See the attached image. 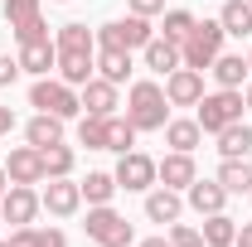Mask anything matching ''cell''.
Listing matches in <instances>:
<instances>
[{"instance_id": "obj_26", "label": "cell", "mask_w": 252, "mask_h": 247, "mask_svg": "<svg viewBox=\"0 0 252 247\" xmlns=\"http://www.w3.org/2000/svg\"><path fill=\"white\" fill-rule=\"evenodd\" d=\"M97 78H107V83L122 88L126 78H131V54H122V49H97Z\"/></svg>"}, {"instance_id": "obj_39", "label": "cell", "mask_w": 252, "mask_h": 247, "mask_svg": "<svg viewBox=\"0 0 252 247\" xmlns=\"http://www.w3.org/2000/svg\"><path fill=\"white\" fill-rule=\"evenodd\" d=\"M10 131H15V112L0 102V136H10Z\"/></svg>"}, {"instance_id": "obj_20", "label": "cell", "mask_w": 252, "mask_h": 247, "mask_svg": "<svg viewBox=\"0 0 252 247\" xmlns=\"http://www.w3.org/2000/svg\"><path fill=\"white\" fill-rule=\"evenodd\" d=\"M25 141H30L34 151H49V146H59V141H63V117H49V112L30 117V126H25Z\"/></svg>"}, {"instance_id": "obj_28", "label": "cell", "mask_w": 252, "mask_h": 247, "mask_svg": "<svg viewBox=\"0 0 252 247\" xmlns=\"http://www.w3.org/2000/svg\"><path fill=\"white\" fill-rule=\"evenodd\" d=\"M214 180H219L228 194H252V165L248 160H223Z\"/></svg>"}, {"instance_id": "obj_47", "label": "cell", "mask_w": 252, "mask_h": 247, "mask_svg": "<svg viewBox=\"0 0 252 247\" xmlns=\"http://www.w3.org/2000/svg\"><path fill=\"white\" fill-rule=\"evenodd\" d=\"M248 199H252V194H248Z\"/></svg>"}, {"instance_id": "obj_6", "label": "cell", "mask_w": 252, "mask_h": 247, "mask_svg": "<svg viewBox=\"0 0 252 247\" xmlns=\"http://www.w3.org/2000/svg\"><path fill=\"white\" fill-rule=\"evenodd\" d=\"M151 39H156L151 20L126 15V20H112V25H102V30H97V49H122V54H131V49H146Z\"/></svg>"}, {"instance_id": "obj_8", "label": "cell", "mask_w": 252, "mask_h": 247, "mask_svg": "<svg viewBox=\"0 0 252 247\" xmlns=\"http://www.w3.org/2000/svg\"><path fill=\"white\" fill-rule=\"evenodd\" d=\"M117 189H131V194H146V189H156V160L151 155H141V151H126L122 160H117Z\"/></svg>"}, {"instance_id": "obj_2", "label": "cell", "mask_w": 252, "mask_h": 247, "mask_svg": "<svg viewBox=\"0 0 252 247\" xmlns=\"http://www.w3.org/2000/svg\"><path fill=\"white\" fill-rule=\"evenodd\" d=\"M243 112H248V102H243V88H219V93H204L199 97V131L204 136H219L223 126L243 122Z\"/></svg>"}, {"instance_id": "obj_25", "label": "cell", "mask_w": 252, "mask_h": 247, "mask_svg": "<svg viewBox=\"0 0 252 247\" xmlns=\"http://www.w3.org/2000/svg\"><path fill=\"white\" fill-rule=\"evenodd\" d=\"M219 25H223V34H233V39H248L252 34V5L248 0H228L219 10Z\"/></svg>"}, {"instance_id": "obj_36", "label": "cell", "mask_w": 252, "mask_h": 247, "mask_svg": "<svg viewBox=\"0 0 252 247\" xmlns=\"http://www.w3.org/2000/svg\"><path fill=\"white\" fill-rule=\"evenodd\" d=\"M34 247H68V238L59 228H34Z\"/></svg>"}, {"instance_id": "obj_9", "label": "cell", "mask_w": 252, "mask_h": 247, "mask_svg": "<svg viewBox=\"0 0 252 247\" xmlns=\"http://www.w3.org/2000/svg\"><path fill=\"white\" fill-rule=\"evenodd\" d=\"M0 209H5V223H15V228H30L39 209H44V199H39V189L34 185H10L0 194Z\"/></svg>"}, {"instance_id": "obj_34", "label": "cell", "mask_w": 252, "mask_h": 247, "mask_svg": "<svg viewBox=\"0 0 252 247\" xmlns=\"http://www.w3.org/2000/svg\"><path fill=\"white\" fill-rule=\"evenodd\" d=\"M170 243L175 247H204V233H199L194 223H180V218H175V223H170Z\"/></svg>"}, {"instance_id": "obj_38", "label": "cell", "mask_w": 252, "mask_h": 247, "mask_svg": "<svg viewBox=\"0 0 252 247\" xmlns=\"http://www.w3.org/2000/svg\"><path fill=\"white\" fill-rule=\"evenodd\" d=\"M5 243H10V247H34V223H30V228H15Z\"/></svg>"}, {"instance_id": "obj_19", "label": "cell", "mask_w": 252, "mask_h": 247, "mask_svg": "<svg viewBox=\"0 0 252 247\" xmlns=\"http://www.w3.org/2000/svg\"><path fill=\"white\" fill-rule=\"evenodd\" d=\"M59 73L68 88H83L88 78H97V54H59Z\"/></svg>"}, {"instance_id": "obj_18", "label": "cell", "mask_w": 252, "mask_h": 247, "mask_svg": "<svg viewBox=\"0 0 252 247\" xmlns=\"http://www.w3.org/2000/svg\"><path fill=\"white\" fill-rule=\"evenodd\" d=\"M180 214H185V199H180V189H165V185L146 189V218H151V223H175Z\"/></svg>"}, {"instance_id": "obj_48", "label": "cell", "mask_w": 252, "mask_h": 247, "mask_svg": "<svg viewBox=\"0 0 252 247\" xmlns=\"http://www.w3.org/2000/svg\"><path fill=\"white\" fill-rule=\"evenodd\" d=\"M248 5H252V0H248Z\"/></svg>"}, {"instance_id": "obj_14", "label": "cell", "mask_w": 252, "mask_h": 247, "mask_svg": "<svg viewBox=\"0 0 252 247\" xmlns=\"http://www.w3.org/2000/svg\"><path fill=\"white\" fill-rule=\"evenodd\" d=\"M141 59H146V68H151V73H160V78H170L175 68H185L180 44H175V39H165V34H156V39L141 49Z\"/></svg>"}, {"instance_id": "obj_7", "label": "cell", "mask_w": 252, "mask_h": 247, "mask_svg": "<svg viewBox=\"0 0 252 247\" xmlns=\"http://www.w3.org/2000/svg\"><path fill=\"white\" fill-rule=\"evenodd\" d=\"M5 25L15 30L20 44H34V39H54L49 25H44V10L39 0H5Z\"/></svg>"}, {"instance_id": "obj_43", "label": "cell", "mask_w": 252, "mask_h": 247, "mask_svg": "<svg viewBox=\"0 0 252 247\" xmlns=\"http://www.w3.org/2000/svg\"><path fill=\"white\" fill-rule=\"evenodd\" d=\"M243 102H248V112H252V83H248V93H243Z\"/></svg>"}, {"instance_id": "obj_41", "label": "cell", "mask_w": 252, "mask_h": 247, "mask_svg": "<svg viewBox=\"0 0 252 247\" xmlns=\"http://www.w3.org/2000/svg\"><path fill=\"white\" fill-rule=\"evenodd\" d=\"M141 247H175V243H170V238H146Z\"/></svg>"}, {"instance_id": "obj_21", "label": "cell", "mask_w": 252, "mask_h": 247, "mask_svg": "<svg viewBox=\"0 0 252 247\" xmlns=\"http://www.w3.org/2000/svg\"><path fill=\"white\" fill-rule=\"evenodd\" d=\"M54 44H59V54H97V34L88 25H59L54 30Z\"/></svg>"}, {"instance_id": "obj_24", "label": "cell", "mask_w": 252, "mask_h": 247, "mask_svg": "<svg viewBox=\"0 0 252 247\" xmlns=\"http://www.w3.org/2000/svg\"><path fill=\"white\" fill-rule=\"evenodd\" d=\"M248 151H252V126L233 122V126L219 131V155L223 160H248Z\"/></svg>"}, {"instance_id": "obj_27", "label": "cell", "mask_w": 252, "mask_h": 247, "mask_svg": "<svg viewBox=\"0 0 252 247\" xmlns=\"http://www.w3.org/2000/svg\"><path fill=\"white\" fill-rule=\"evenodd\" d=\"M44 155V180H68V175H73V165H78V151H73V146H49V151H39Z\"/></svg>"}, {"instance_id": "obj_46", "label": "cell", "mask_w": 252, "mask_h": 247, "mask_svg": "<svg viewBox=\"0 0 252 247\" xmlns=\"http://www.w3.org/2000/svg\"><path fill=\"white\" fill-rule=\"evenodd\" d=\"M0 247H10V243H0Z\"/></svg>"}, {"instance_id": "obj_45", "label": "cell", "mask_w": 252, "mask_h": 247, "mask_svg": "<svg viewBox=\"0 0 252 247\" xmlns=\"http://www.w3.org/2000/svg\"><path fill=\"white\" fill-rule=\"evenodd\" d=\"M0 223H5V209H0Z\"/></svg>"}, {"instance_id": "obj_5", "label": "cell", "mask_w": 252, "mask_h": 247, "mask_svg": "<svg viewBox=\"0 0 252 247\" xmlns=\"http://www.w3.org/2000/svg\"><path fill=\"white\" fill-rule=\"evenodd\" d=\"M83 228H88V243H97V247H131V238H136V228L112 204H93Z\"/></svg>"}, {"instance_id": "obj_40", "label": "cell", "mask_w": 252, "mask_h": 247, "mask_svg": "<svg viewBox=\"0 0 252 247\" xmlns=\"http://www.w3.org/2000/svg\"><path fill=\"white\" fill-rule=\"evenodd\" d=\"M233 247H252V223H243V228H238V238H233Z\"/></svg>"}, {"instance_id": "obj_12", "label": "cell", "mask_w": 252, "mask_h": 247, "mask_svg": "<svg viewBox=\"0 0 252 247\" xmlns=\"http://www.w3.org/2000/svg\"><path fill=\"white\" fill-rule=\"evenodd\" d=\"M20 73H34V78H49L59 68V44L54 39H34V44H20Z\"/></svg>"}, {"instance_id": "obj_22", "label": "cell", "mask_w": 252, "mask_h": 247, "mask_svg": "<svg viewBox=\"0 0 252 247\" xmlns=\"http://www.w3.org/2000/svg\"><path fill=\"white\" fill-rule=\"evenodd\" d=\"M199 141H204V131H199L194 117H170V122H165V146H170V151H189L194 155Z\"/></svg>"}, {"instance_id": "obj_13", "label": "cell", "mask_w": 252, "mask_h": 247, "mask_svg": "<svg viewBox=\"0 0 252 247\" xmlns=\"http://www.w3.org/2000/svg\"><path fill=\"white\" fill-rule=\"evenodd\" d=\"M5 175H10V185H44V155L34 146H15L5 160Z\"/></svg>"}, {"instance_id": "obj_10", "label": "cell", "mask_w": 252, "mask_h": 247, "mask_svg": "<svg viewBox=\"0 0 252 247\" xmlns=\"http://www.w3.org/2000/svg\"><path fill=\"white\" fill-rule=\"evenodd\" d=\"M199 97H204V73L199 68H175L165 78V102L170 107H199Z\"/></svg>"}, {"instance_id": "obj_30", "label": "cell", "mask_w": 252, "mask_h": 247, "mask_svg": "<svg viewBox=\"0 0 252 247\" xmlns=\"http://www.w3.org/2000/svg\"><path fill=\"white\" fill-rule=\"evenodd\" d=\"M136 136H141V131H136V126L126 122V117H117V112L107 117V151H117V155L136 151Z\"/></svg>"}, {"instance_id": "obj_3", "label": "cell", "mask_w": 252, "mask_h": 247, "mask_svg": "<svg viewBox=\"0 0 252 247\" xmlns=\"http://www.w3.org/2000/svg\"><path fill=\"white\" fill-rule=\"evenodd\" d=\"M30 107H39V112H49V117H83V97H78V88H68L63 78H34L30 88Z\"/></svg>"}, {"instance_id": "obj_31", "label": "cell", "mask_w": 252, "mask_h": 247, "mask_svg": "<svg viewBox=\"0 0 252 247\" xmlns=\"http://www.w3.org/2000/svg\"><path fill=\"white\" fill-rule=\"evenodd\" d=\"M78 189H83L88 209H93V204H112V194H117V175H107V170H93V175H88Z\"/></svg>"}, {"instance_id": "obj_32", "label": "cell", "mask_w": 252, "mask_h": 247, "mask_svg": "<svg viewBox=\"0 0 252 247\" xmlns=\"http://www.w3.org/2000/svg\"><path fill=\"white\" fill-rule=\"evenodd\" d=\"M78 141H83L88 151H107V117H88V112H83V122H78Z\"/></svg>"}, {"instance_id": "obj_35", "label": "cell", "mask_w": 252, "mask_h": 247, "mask_svg": "<svg viewBox=\"0 0 252 247\" xmlns=\"http://www.w3.org/2000/svg\"><path fill=\"white\" fill-rule=\"evenodd\" d=\"M126 10L141 15V20H151V15H165V0H126Z\"/></svg>"}, {"instance_id": "obj_17", "label": "cell", "mask_w": 252, "mask_h": 247, "mask_svg": "<svg viewBox=\"0 0 252 247\" xmlns=\"http://www.w3.org/2000/svg\"><path fill=\"white\" fill-rule=\"evenodd\" d=\"M185 199H189V209L199 218H209V214H223V204H228V189L219 185V180H194V185L185 189Z\"/></svg>"}, {"instance_id": "obj_23", "label": "cell", "mask_w": 252, "mask_h": 247, "mask_svg": "<svg viewBox=\"0 0 252 247\" xmlns=\"http://www.w3.org/2000/svg\"><path fill=\"white\" fill-rule=\"evenodd\" d=\"M209 73H214V83H219V88H243L252 68H248V59H243V54H219Z\"/></svg>"}, {"instance_id": "obj_15", "label": "cell", "mask_w": 252, "mask_h": 247, "mask_svg": "<svg viewBox=\"0 0 252 247\" xmlns=\"http://www.w3.org/2000/svg\"><path fill=\"white\" fill-rule=\"evenodd\" d=\"M78 97H83V112L88 117H112L122 102H117V83H107V78H88L83 88H78Z\"/></svg>"}, {"instance_id": "obj_11", "label": "cell", "mask_w": 252, "mask_h": 247, "mask_svg": "<svg viewBox=\"0 0 252 247\" xmlns=\"http://www.w3.org/2000/svg\"><path fill=\"white\" fill-rule=\"evenodd\" d=\"M156 180L165 189H189L199 180V170H194V155L189 151H170L165 160H156Z\"/></svg>"}, {"instance_id": "obj_16", "label": "cell", "mask_w": 252, "mask_h": 247, "mask_svg": "<svg viewBox=\"0 0 252 247\" xmlns=\"http://www.w3.org/2000/svg\"><path fill=\"white\" fill-rule=\"evenodd\" d=\"M39 199H44V209H49L54 218H73L78 209H83V189L73 185V180H49V189H44Z\"/></svg>"}, {"instance_id": "obj_33", "label": "cell", "mask_w": 252, "mask_h": 247, "mask_svg": "<svg viewBox=\"0 0 252 247\" xmlns=\"http://www.w3.org/2000/svg\"><path fill=\"white\" fill-rule=\"evenodd\" d=\"M194 25H199V20H194L189 10H165V39H175V44H185Z\"/></svg>"}, {"instance_id": "obj_37", "label": "cell", "mask_w": 252, "mask_h": 247, "mask_svg": "<svg viewBox=\"0 0 252 247\" xmlns=\"http://www.w3.org/2000/svg\"><path fill=\"white\" fill-rule=\"evenodd\" d=\"M20 78V59H10V54H0V88H10Z\"/></svg>"}, {"instance_id": "obj_4", "label": "cell", "mask_w": 252, "mask_h": 247, "mask_svg": "<svg viewBox=\"0 0 252 247\" xmlns=\"http://www.w3.org/2000/svg\"><path fill=\"white\" fill-rule=\"evenodd\" d=\"M223 25L219 20H199L194 30H189V39L180 44V54H185V68H199V73H209L214 68V59L223 54Z\"/></svg>"}, {"instance_id": "obj_1", "label": "cell", "mask_w": 252, "mask_h": 247, "mask_svg": "<svg viewBox=\"0 0 252 247\" xmlns=\"http://www.w3.org/2000/svg\"><path fill=\"white\" fill-rule=\"evenodd\" d=\"M126 122L136 126V131H165V122H170L165 88H160V83H151V78L131 83V93H126Z\"/></svg>"}, {"instance_id": "obj_29", "label": "cell", "mask_w": 252, "mask_h": 247, "mask_svg": "<svg viewBox=\"0 0 252 247\" xmlns=\"http://www.w3.org/2000/svg\"><path fill=\"white\" fill-rule=\"evenodd\" d=\"M199 233H204V247H233V238H238V223H233L228 214H209Z\"/></svg>"}, {"instance_id": "obj_42", "label": "cell", "mask_w": 252, "mask_h": 247, "mask_svg": "<svg viewBox=\"0 0 252 247\" xmlns=\"http://www.w3.org/2000/svg\"><path fill=\"white\" fill-rule=\"evenodd\" d=\"M5 189H10V175H5V165H0V194H5Z\"/></svg>"}, {"instance_id": "obj_44", "label": "cell", "mask_w": 252, "mask_h": 247, "mask_svg": "<svg viewBox=\"0 0 252 247\" xmlns=\"http://www.w3.org/2000/svg\"><path fill=\"white\" fill-rule=\"evenodd\" d=\"M248 68H252V49H248Z\"/></svg>"}]
</instances>
